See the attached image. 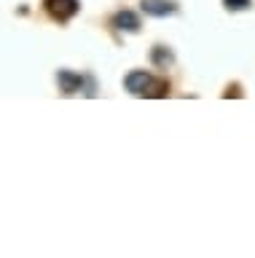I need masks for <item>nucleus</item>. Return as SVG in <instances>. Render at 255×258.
<instances>
[{
	"instance_id": "nucleus-1",
	"label": "nucleus",
	"mask_w": 255,
	"mask_h": 258,
	"mask_svg": "<svg viewBox=\"0 0 255 258\" xmlns=\"http://www.w3.org/2000/svg\"><path fill=\"white\" fill-rule=\"evenodd\" d=\"M124 86H126V92H132L134 97H148L150 86H153V78H150L145 70H132L129 76L124 78Z\"/></svg>"
},
{
	"instance_id": "nucleus-2",
	"label": "nucleus",
	"mask_w": 255,
	"mask_h": 258,
	"mask_svg": "<svg viewBox=\"0 0 255 258\" xmlns=\"http://www.w3.org/2000/svg\"><path fill=\"white\" fill-rule=\"evenodd\" d=\"M43 6H46V11H49L54 19H59V22L73 19V16L78 14V8H81L78 0H43Z\"/></svg>"
},
{
	"instance_id": "nucleus-3",
	"label": "nucleus",
	"mask_w": 255,
	"mask_h": 258,
	"mask_svg": "<svg viewBox=\"0 0 255 258\" xmlns=\"http://www.w3.org/2000/svg\"><path fill=\"white\" fill-rule=\"evenodd\" d=\"M57 81H59V89L65 94H75V92H81V86H83V78L73 70H59Z\"/></svg>"
},
{
	"instance_id": "nucleus-4",
	"label": "nucleus",
	"mask_w": 255,
	"mask_h": 258,
	"mask_svg": "<svg viewBox=\"0 0 255 258\" xmlns=\"http://www.w3.org/2000/svg\"><path fill=\"white\" fill-rule=\"evenodd\" d=\"M142 11L150 14V16H169L175 14V3H169V0H142Z\"/></svg>"
},
{
	"instance_id": "nucleus-5",
	"label": "nucleus",
	"mask_w": 255,
	"mask_h": 258,
	"mask_svg": "<svg viewBox=\"0 0 255 258\" xmlns=\"http://www.w3.org/2000/svg\"><path fill=\"white\" fill-rule=\"evenodd\" d=\"M113 24L118 30H124V32H137L140 30V19H137V14H134V11H118Z\"/></svg>"
},
{
	"instance_id": "nucleus-6",
	"label": "nucleus",
	"mask_w": 255,
	"mask_h": 258,
	"mask_svg": "<svg viewBox=\"0 0 255 258\" xmlns=\"http://www.w3.org/2000/svg\"><path fill=\"white\" fill-rule=\"evenodd\" d=\"M150 59H153V64H158V68H166V64L175 62V56H172V51H166L164 46H156L153 51H150Z\"/></svg>"
},
{
	"instance_id": "nucleus-7",
	"label": "nucleus",
	"mask_w": 255,
	"mask_h": 258,
	"mask_svg": "<svg viewBox=\"0 0 255 258\" xmlns=\"http://www.w3.org/2000/svg\"><path fill=\"white\" fill-rule=\"evenodd\" d=\"M223 6L228 11H244V8H250V0H223Z\"/></svg>"
},
{
	"instance_id": "nucleus-8",
	"label": "nucleus",
	"mask_w": 255,
	"mask_h": 258,
	"mask_svg": "<svg viewBox=\"0 0 255 258\" xmlns=\"http://www.w3.org/2000/svg\"><path fill=\"white\" fill-rule=\"evenodd\" d=\"M164 94H166V84H164V81L153 84V86H150V92H148V97H164Z\"/></svg>"
}]
</instances>
